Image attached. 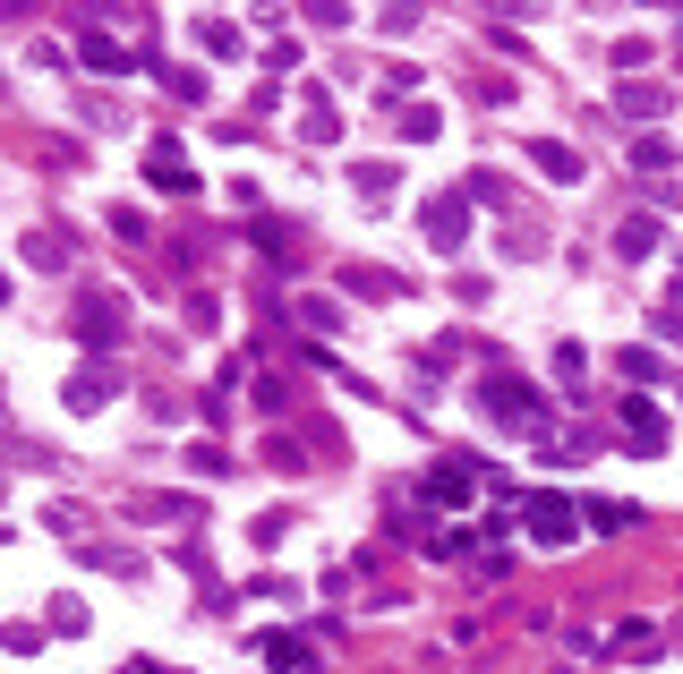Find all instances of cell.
<instances>
[{"label":"cell","mask_w":683,"mask_h":674,"mask_svg":"<svg viewBox=\"0 0 683 674\" xmlns=\"http://www.w3.org/2000/svg\"><path fill=\"white\" fill-rule=\"evenodd\" d=\"M530 538H573V504H555V495H538V504H530Z\"/></svg>","instance_id":"6da1fadb"},{"label":"cell","mask_w":683,"mask_h":674,"mask_svg":"<svg viewBox=\"0 0 683 674\" xmlns=\"http://www.w3.org/2000/svg\"><path fill=\"white\" fill-rule=\"evenodd\" d=\"M623 427H632V445H641V452H658V410H650V402H623Z\"/></svg>","instance_id":"7a4b0ae2"}]
</instances>
